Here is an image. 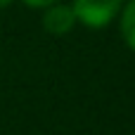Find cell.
<instances>
[{
  "label": "cell",
  "mask_w": 135,
  "mask_h": 135,
  "mask_svg": "<svg viewBox=\"0 0 135 135\" xmlns=\"http://www.w3.org/2000/svg\"><path fill=\"white\" fill-rule=\"evenodd\" d=\"M123 0H74L71 9L76 14V21L90 26V28H104L109 26L116 14L121 12Z\"/></svg>",
  "instance_id": "obj_1"
},
{
  "label": "cell",
  "mask_w": 135,
  "mask_h": 135,
  "mask_svg": "<svg viewBox=\"0 0 135 135\" xmlns=\"http://www.w3.org/2000/svg\"><path fill=\"white\" fill-rule=\"evenodd\" d=\"M76 26V14L71 9V5H62V2H55L45 9L43 14V28L52 36H64L69 33L71 28Z\"/></svg>",
  "instance_id": "obj_2"
},
{
  "label": "cell",
  "mask_w": 135,
  "mask_h": 135,
  "mask_svg": "<svg viewBox=\"0 0 135 135\" xmlns=\"http://www.w3.org/2000/svg\"><path fill=\"white\" fill-rule=\"evenodd\" d=\"M121 33H123L128 47L135 50V0H128L121 7Z\"/></svg>",
  "instance_id": "obj_3"
},
{
  "label": "cell",
  "mask_w": 135,
  "mask_h": 135,
  "mask_svg": "<svg viewBox=\"0 0 135 135\" xmlns=\"http://www.w3.org/2000/svg\"><path fill=\"white\" fill-rule=\"evenodd\" d=\"M28 7H50V5H55V2H59V0H24Z\"/></svg>",
  "instance_id": "obj_4"
},
{
  "label": "cell",
  "mask_w": 135,
  "mask_h": 135,
  "mask_svg": "<svg viewBox=\"0 0 135 135\" xmlns=\"http://www.w3.org/2000/svg\"><path fill=\"white\" fill-rule=\"evenodd\" d=\"M7 5H12V0H0V9H2V7H7Z\"/></svg>",
  "instance_id": "obj_5"
}]
</instances>
